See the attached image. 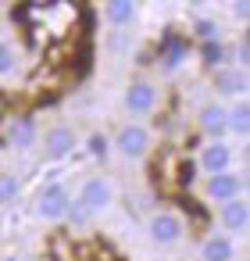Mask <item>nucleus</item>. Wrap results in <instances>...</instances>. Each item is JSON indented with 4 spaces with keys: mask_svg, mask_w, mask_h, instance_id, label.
I'll return each instance as SVG.
<instances>
[{
    "mask_svg": "<svg viewBox=\"0 0 250 261\" xmlns=\"http://www.w3.org/2000/svg\"><path fill=\"white\" fill-rule=\"evenodd\" d=\"M68 204H72L68 186H65V182H47V186L36 193V218H43V222H65Z\"/></svg>",
    "mask_w": 250,
    "mask_h": 261,
    "instance_id": "nucleus-1",
    "label": "nucleus"
},
{
    "mask_svg": "<svg viewBox=\"0 0 250 261\" xmlns=\"http://www.w3.org/2000/svg\"><path fill=\"white\" fill-rule=\"evenodd\" d=\"M90 215H97V211H107L111 204H115V186H111V179L107 175H90V179H82V186H79V197H75Z\"/></svg>",
    "mask_w": 250,
    "mask_h": 261,
    "instance_id": "nucleus-2",
    "label": "nucleus"
},
{
    "mask_svg": "<svg viewBox=\"0 0 250 261\" xmlns=\"http://www.w3.org/2000/svg\"><path fill=\"white\" fill-rule=\"evenodd\" d=\"M200 168L207 175H221V172H232V161H236V147L229 140H207L197 154Z\"/></svg>",
    "mask_w": 250,
    "mask_h": 261,
    "instance_id": "nucleus-3",
    "label": "nucleus"
},
{
    "mask_svg": "<svg viewBox=\"0 0 250 261\" xmlns=\"http://www.w3.org/2000/svg\"><path fill=\"white\" fill-rule=\"evenodd\" d=\"M147 236H150L157 247H175V243L186 236V225H182V218H179L175 211H157V215H150V222H147Z\"/></svg>",
    "mask_w": 250,
    "mask_h": 261,
    "instance_id": "nucleus-4",
    "label": "nucleus"
},
{
    "mask_svg": "<svg viewBox=\"0 0 250 261\" xmlns=\"http://www.w3.org/2000/svg\"><path fill=\"white\" fill-rule=\"evenodd\" d=\"M115 147H118V154H122V158H129V161L143 158V154L150 150V129H147L143 122H129V125H122V129H118Z\"/></svg>",
    "mask_w": 250,
    "mask_h": 261,
    "instance_id": "nucleus-5",
    "label": "nucleus"
},
{
    "mask_svg": "<svg viewBox=\"0 0 250 261\" xmlns=\"http://www.w3.org/2000/svg\"><path fill=\"white\" fill-rule=\"evenodd\" d=\"M122 104H125V111L136 115V118L150 115V111L157 108V90H154V83H147V79H132V83L125 86Z\"/></svg>",
    "mask_w": 250,
    "mask_h": 261,
    "instance_id": "nucleus-6",
    "label": "nucleus"
},
{
    "mask_svg": "<svg viewBox=\"0 0 250 261\" xmlns=\"http://www.w3.org/2000/svg\"><path fill=\"white\" fill-rule=\"evenodd\" d=\"M211 86H214V93H218V97H225V100L232 104V100L246 97V72H243V68H236V65H225V68H218V72H214Z\"/></svg>",
    "mask_w": 250,
    "mask_h": 261,
    "instance_id": "nucleus-7",
    "label": "nucleus"
},
{
    "mask_svg": "<svg viewBox=\"0 0 250 261\" xmlns=\"http://www.w3.org/2000/svg\"><path fill=\"white\" fill-rule=\"evenodd\" d=\"M75 143H79V136H75L72 125H50V129L43 133V154H47L50 161H65V158L75 150Z\"/></svg>",
    "mask_w": 250,
    "mask_h": 261,
    "instance_id": "nucleus-8",
    "label": "nucleus"
},
{
    "mask_svg": "<svg viewBox=\"0 0 250 261\" xmlns=\"http://www.w3.org/2000/svg\"><path fill=\"white\" fill-rule=\"evenodd\" d=\"M204 193H207V200H214V204L236 200V197H243V175H236V172L207 175V179H204Z\"/></svg>",
    "mask_w": 250,
    "mask_h": 261,
    "instance_id": "nucleus-9",
    "label": "nucleus"
},
{
    "mask_svg": "<svg viewBox=\"0 0 250 261\" xmlns=\"http://www.w3.org/2000/svg\"><path fill=\"white\" fill-rule=\"evenodd\" d=\"M197 129H200L207 140H225V136H229V129H225V104H221V100L200 104V111H197Z\"/></svg>",
    "mask_w": 250,
    "mask_h": 261,
    "instance_id": "nucleus-10",
    "label": "nucleus"
},
{
    "mask_svg": "<svg viewBox=\"0 0 250 261\" xmlns=\"http://www.w3.org/2000/svg\"><path fill=\"white\" fill-rule=\"evenodd\" d=\"M246 222H250V204H246V197H236V200L218 204V225H221L225 232H246Z\"/></svg>",
    "mask_w": 250,
    "mask_h": 261,
    "instance_id": "nucleus-11",
    "label": "nucleus"
},
{
    "mask_svg": "<svg viewBox=\"0 0 250 261\" xmlns=\"http://www.w3.org/2000/svg\"><path fill=\"white\" fill-rule=\"evenodd\" d=\"M225 129H229L232 136L246 140V133H250V100H246V97L225 104Z\"/></svg>",
    "mask_w": 250,
    "mask_h": 261,
    "instance_id": "nucleus-12",
    "label": "nucleus"
},
{
    "mask_svg": "<svg viewBox=\"0 0 250 261\" xmlns=\"http://www.w3.org/2000/svg\"><path fill=\"white\" fill-rule=\"evenodd\" d=\"M4 136H8V147H11V150H29L40 133H36V122H33V118H15Z\"/></svg>",
    "mask_w": 250,
    "mask_h": 261,
    "instance_id": "nucleus-13",
    "label": "nucleus"
},
{
    "mask_svg": "<svg viewBox=\"0 0 250 261\" xmlns=\"http://www.w3.org/2000/svg\"><path fill=\"white\" fill-rule=\"evenodd\" d=\"M132 18H136V4H132V0H107V4H104V22L111 29H125V25H132Z\"/></svg>",
    "mask_w": 250,
    "mask_h": 261,
    "instance_id": "nucleus-14",
    "label": "nucleus"
},
{
    "mask_svg": "<svg viewBox=\"0 0 250 261\" xmlns=\"http://www.w3.org/2000/svg\"><path fill=\"white\" fill-rule=\"evenodd\" d=\"M232 257H236L232 236H207L200 247V261H232Z\"/></svg>",
    "mask_w": 250,
    "mask_h": 261,
    "instance_id": "nucleus-15",
    "label": "nucleus"
},
{
    "mask_svg": "<svg viewBox=\"0 0 250 261\" xmlns=\"http://www.w3.org/2000/svg\"><path fill=\"white\" fill-rule=\"evenodd\" d=\"M182 58H186V47H182L175 36H168V40H164V54H161V68H179Z\"/></svg>",
    "mask_w": 250,
    "mask_h": 261,
    "instance_id": "nucleus-16",
    "label": "nucleus"
},
{
    "mask_svg": "<svg viewBox=\"0 0 250 261\" xmlns=\"http://www.w3.org/2000/svg\"><path fill=\"white\" fill-rule=\"evenodd\" d=\"M193 33L200 43H218V22L214 18H197L193 22Z\"/></svg>",
    "mask_w": 250,
    "mask_h": 261,
    "instance_id": "nucleus-17",
    "label": "nucleus"
},
{
    "mask_svg": "<svg viewBox=\"0 0 250 261\" xmlns=\"http://www.w3.org/2000/svg\"><path fill=\"white\" fill-rule=\"evenodd\" d=\"M15 65H18L15 47H11L8 40H0V79H4V75H11V72H15Z\"/></svg>",
    "mask_w": 250,
    "mask_h": 261,
    "instance_id": "nucleus-18",
    "label": "nucleus"
},
{
    "mask_svg": "<svg viewBox=\"0 0 250 261\" xmlns=\"http://www.w3.org/2000/svg\"><path fill=\"white\" fill-rule=\"evenodd\" d=\"M15 197H18V175L0 172V204H8V200H15Z\"/></svg>",
    "mask_w": 250,
    "mask_h": 261,
    "instance_id": "nucleus-19",
    "label": "nucleus"
},
{
    "mask_svg": "<svg viewBox=\"0 0 250 261\" xmlns=\"http://www.w3.org/2000/svg\"><path fill=\"white\" fill-rule=\"evenodd\" d=\"M107 147H111V143H107L104 133H90V136H86V154H90V158H107Z\"/></svg>",
    "mask_w": 250,
    "mask_h": 261,
    "instance_id": "nucleus-20",
    "label": "nucleus"
},
{
    "mask_svg": "<svg viewBox=\"0 0 250 261\" xmlns=\"http://www.w3.org/2000/svg\"><path fill=\"white\" fill-rule=\"evenodd\" d=\"M65 218H68L72 225H79V229H82V225L90 222V211H86L79 200H72V204H68V211H65Z\"/></svg>",
    "mask_w": 250,
    "mask_h": 261,
    "instance_id": "nucleus-21",
    "label": "nucleus"
},
{
    "mask_svg": "<svg viewBox=\"0 0 250 261\" xmlns=\"http://www.w3.org/2000/svg\"><path fill=\"white\" fill-rule=\"evenodd\" d=\"M200 58L207 65H218V61H225V50H221V43H200Z\"/></svg>",
    "mask_w": 250,
    "mask_h": 261,
    "instance_id": "nucleus-22",
    "label": "nucleus"
},
{
    "mask_svg": "<svg viewBox=\"0 0 250 261\" xmlns=\"http://www.w3.org/2000/svg\"><path fill=\"white\" fill-rule=\"evenodd\" d=\"M232 54H236V68H243V72H246V65H250V47H246V36H239V40H236Z\"/></svg>",
    "mask_w": 250,
    "mask_h": 261,
    "instance_id": "nucleus-23",
    "label": "nucleus"
},
{
    "mask_svg": "<svg viewBox=\"0 0 250 261\" xmlns=\"http://www.w3.org/2000/svg\"><path fill=\"white\" fill-rule=\"evenodd\" d=\"M229 8H232V18L236 22H246L250 18V4H246V0H236V4H229Z\"/></svg>",
    "mask_w": 250,
    "mask_h": 261,
    "instance_id": "nucleus-24",
    "label": "nucleus"
},
{
    "mask_svg": "<svg viewBox=\"0 0 250 261\" xmlns=\"http://www.w3.org/2000/svg\"><path fill=\"white\" fill-rule=\"evenodd\" d=\"M4 261H18V257H4Z\"/></svg>",
    "mask_w": 250,
    "mask_h": 261,
    "instance_id": "nucleus-25",
    "label": "nucleus"
}]
</instances>
